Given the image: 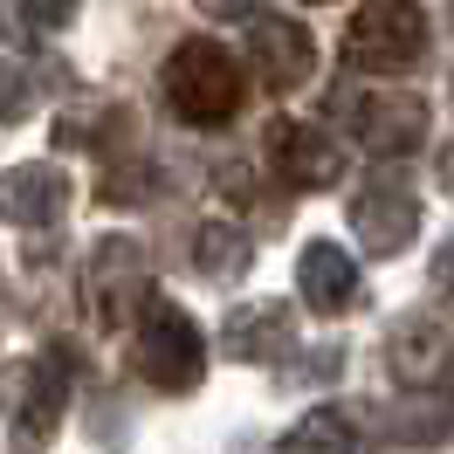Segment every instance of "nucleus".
I'll return each instance as SVG.
<instances>
[{"label":"nucleus","instance_id":"obj_8","mask_svg":"<svg viewBox=\"0 0 454 454\" xmlns=\"http://www.w3.org/2000/svg\"><path fill=\"white\" fill-rule=\"evenodd\" d=\"M7 399H14V434H21V441L49 434V427L62 420V365H49V358L14 365V386H7Z\"/></svg>","mask_w":454,"mask_h":454},{"label":"nucleus","instance_id":"obj_19","mask_svg":"<svg viewBox=\"0 0 454 454\" xmlns=\"http://www.w3.org/2000/svg\"><path fill=\"white\" fill-rule=\"evenodd\" d=\"M200 7H207V14H221V21H234V14H248L255 0H200Z\"/></svg>","mask_w":454,"mask_h":454},{"label":"nucleus","instance_id":"obj_14","mask_svg":"<svg viewBox=\"0 0 454 454\" xmlns=\"http://www.w3.org/2000/svg\"><path fill=\"white\" fill-rule=\"evenodd\" d=\"M386 441H406V448H434V441H454V399H413L386 420Z\"/></svg>","mask_w":454,"mask_h":454},{"label":"nucleus","instance_id":"obj_20","mask_svg":"<svg viewBox=\"0 0 454 454\" xmlns=\"http://www.w3.org/2000/svg\"><path fill=\"white\" fill-rule=\"evenodd\" d=\"M441 186H448V193H454V145H448V152H441Z\"/></svg>","mask_w":454,"mask_h":454},{"label":"nucleus","instance_id":"obj_4","mask_svg":"<svg viewBox=\"0 0 454 454\" xmlns=\"http://www.w3.org/2000/svg\"><path fill=\"white\" fill-rule=\"evenodd\" d=\"M386 365H393L399 386H434L454 365V324L448 317H406L386 338Z\"/></svg>","mask_w":454,"mask_h":454},{"label":"nucleus","instance_id":"obj_6","mask_svg":"<svg viewBox=\"0 0 454 454\" xmlns=\"http://www.w3.org/2000/svg\"><path fill=\"white\" fill-rule=\"evenodd\" d=\"M90 296H97V317H104V324H124V310L145 296V248L138 241H104V248H97Z\"/></svg>","mask_w":454,"mask_h":454},{"label":"nucleus","instance_id":"obj_15","mask_svg":"<svg viewBox=\"0 0 454 454\" xmlns=\"http://www.w3.org/2000/svg\"><path fill=\"white\" fill-rule=\"evenodd\" d=\"M276 454H358V434L344 413H310V420L289 427V441Z\"/></svg>","mask_w":454,"mask_h":454},{"label":"nucleus","instance_id":"obj_17","mask_svg":"<svg viewBox=\"0 0 454 454\" xmlns=\"http://www.w3.org/2000/svg\"><path fill=\"white\" fill-rule=\"evenodd\" d=\"M28 21H42V28H49V21H69V0H28Z\"/></svg>","mask_w":454,"mask_h":454},{"label":"nucleus","instance_id":"obj_18","mask_svg":"<svg viewBox=\"0 0 454 454\" xmlns=\"http://www.w3.org/2000/svg\"><path fill=\"white\" fill-rule=\"evenodd\" d=\"M434 283H441V289H448V296H454V241H448V248H441V255H434Z\"/></svg>","mask_w":454,"mask_h":454},{"label":"nucleus","instance_id":"obj_3","mask_svg":"<svg viewBox=\"0 0 454 454\" xmlns=\"http://www.w3.org/2000/svg\"><path fill=\"white\" fill-rule=\"evenodd\" d=\"M351 62H365V69H399V62H413L427 49V14L413 0H372L365 14L351 21Z\"/></svg>","mask_w":454,"mask_h":454},{"label":"nucleus","instance_id":"obj_7","mask_svg":"<svg viewBox=\"0 0 454 454\" xmlns=\"http://www.w3.org/2000/svg\"><path fill=\"white\" fill-rule=\"evenodd\" d=\"M296 283H303V303L324 317L351 310V296H358V269H351V255H344L338 241H317V248H303V262H296Z\"/></svg>","mask_w":454,"mask_h":454},{"label":"nucleus","instance_id":"obj_13","mask_svg":"<svg viewBox=\"0 0 454 454\" xmlns=\"http://www.w3.org/2000/svg\"><path fill=\"white\" fill-rule=\"evenodd\" d=\"M7 214H14L21 227L56 221V214H62V172H49V166H21V172H14V186H7Z\"/></svg>","mask_w":454,"mask_h":454},{"label":"nucleus","instance_id":"obj_5","mask_svg":"<svg viewBox=\"0 0 454 454\" xmlns=\"http://www.w3.org/2000/svg\"><path fill=\"white\" fill-rule=\"evenodd\" d=\"M351 221H358V234H365V248H379V255H399V248L413 241V221H420V207H413V193H406L399 179H379L372 193H358Z\"/></svg>","mask_w":454,"mask_h":454},{"label":"nucleus","instance_id":"obj_9","mask_svg":"<svg viewBox=\"0 0 454 454\" xmlns=\"http://www.w3.org/2000/svg\"><path fill=\"white\" fill-rule=\"evenodd\" d=\"M269 166L283 172L289 186H331V179H338V152L324 145V131L276 124V138H269Z\"/></svg>","mask_w":454,"mask_h":454},{"label":"nucleus","instance_id":"obj_16","mask_svg":"<svg viewBox=\"0 0 454 454\" xmlns=\"http://www.w3.org/2000/svg\"><path fill=\"white\" fill-rule=\"evenodd\" d=\"M200 269L207 276H241L248 269V234H234L227 221H214V227H200Z\"/></svg>","mask_w":454,"mask_h":454},{"label":"nucleus","instance_id":"obj_12","mask_svg":"<svg viewBox=\"0 0 454 454\" xmlns=\"http://www.w3.org/2000/svg\"><path fill=\"white\" fill-rule=\"evenodd\" d=\"M255 49H262V76H269V90H296L303 76H310V35H303V28L269 21V28H255Z\"/></svg>","mask_w":454,"mask_h":454},{"label":"nucleus","instance_id":"obj_1","mask_svg":"<svg viewBox=\"0 0 454 454\" xmlns=\"http://www.w3.org/2000/svg\"><path fill=\"white\" fill-rule=\"evenodd\" d=\"M159 90L186 124H227L241 111V69H234L227 49H207V42H179Z\"/></svg>","mask_w":454,"mask_h":454},{"label":"nucleus","instance_id":"obj_11","mask_svg":"<svg viewBox=\"0 0 454 454\" xmlns=\"http://www.w3.org/2000/svg\"><path fill=\"white\" fill-rule=\"evenodd\" d=\"M221 344L234 351V358H283L289 351V310L283 303H248V310L227 317Z\"/></svg>","mask_w":454,"mask_h":454},{"label":"nucleus","instance_id":"obj_10","mask_svg":"<svg viewBox=\"0 0 454 454\" xmlns=\"http://www.w3.org/2000/svg\"><path fill=\"white\" fill-rule=\"evenodd\" d=\"M351 124H358V138L372 145V152H406V145H420L427 131V111L413 104V97H372L365 111H351Z\"/></svg>","mask_w":454,"mask_h":454},{"label":"nucleus","instance_id":"obj_2","mask_svg":"<svg viewBox=\"0 0 454 454\" xmlns=\"http://www.w3.org/2000/svg\"><path fill=\"white\" fill-rule=\"evenodd\" d=\"M138 372L159 393H193L207 372V338L186 310L172 303H145V331H138Z\"/></svg>","mask_w":454,"mask_h":454}]
</instances>
